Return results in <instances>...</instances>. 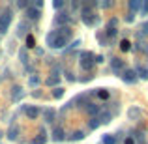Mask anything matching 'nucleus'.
<instances>
[{
    "instance_id": "7",
    "label": "nucleus",
    "mask_w": 148,
    "mask_h": 144,
    "mask_svg": "<svg viewBox=\"0 0 148 144\" xmlns=\"http://www.w3.org/2000/svg\"><path fill=\"white\" fill-rule=\"evenodd\" d=\"M64 139H66V135H64V131H62L60 129V127H56V129H54L53 131V141H64Z\"/></svg>"
},
{
    "instance_id": "20",
    "label": "nucleus",
    "mask_w": 148,
    "mask_h": 144,
    "mask_svg": "<svg viewBox=\"0 0 148 144\" xmlns=\"http://www.w3.org/2000/svg\"><path fill=\"white\" fill-rule=\"evenodd\" d=\"M101 142L103 144H114V137H112V135H103Z\"/></svg>"
},
{
    "instance_id": "17",
    "label": "nucleus",
    "mask_w": 148,
    "mask_h": 144,
    "mask_svg": "<svg viewBox=\"0 0 148 144\" xmlns=\"http://www.w3.org/2000/svg\"><path fill=\"white\" fill-rule=\"evenodd\" d=\"M83 139H84V133H83V131H75V133L69 137V141H83Z\"/></svg>"
},
{
    "instance_id": "1",
    "label": "nucleus",
    "mask_w": 148,
    "mask_h": 144,
    "mask_svg": "<svg viewBox=\"0 0 148 144\" xmlns=\"http://www.w3.org/2000/svg\"><path fill=\"white\" fill-rule=\"evenodd\" d=\"M47 43H49V47H53V49H64V45L68 43V38H62V36H58L56 32H51L47 36Z\"/></svg>"
},
{
    "instance_id": "6",
    "label": "nucleus",
    "mask_w": 148,
    "mask_h": 144,
    "mask_svg": "<svg viewBox=\"0 0 148 144\" xmlns=\"http://www.w3.org/2000/svg\"><path fill=\"white\" fill-rule=\"evenodd\" d=\"M26 15H28V19H32V21H38V19H40V10L28 8V10H26Z\"/></svg>"
},
{
    "instance_id": "14",
    "label": "nucleus",
    "mask_w": 148,
    "mask_h": 144,
    "mask_svg": "<svg viewBox=\"0 0 148 144\" xmlns=\"http://www.w3.org/2000/svg\"><path fill=\"white\" fill-rule=\"evenodd\" d=\"M56 23H58V25H66V23H69V17H68V13H58V17H56Z\"/></svg>"
},
{
    "instance_id": "30",
    "label": "nucleus",
    "mask_w": 148,
    "mask_h": 144,
    "mask_svg": "<svg viewBox=\"0 0 148 144\" xmlns=\"http://www.w3.org/2000/svg\"><path fill=\"white\" fill-rule=\"evenodd\" d=\"M98 96L105 99V97H109V92H107V90H99V92H98Z\"/></svg>"
},
{
    "instance_id": "21",
    "label": "nucleus",
    "mask_w": 148,
    "mask_h": 144,
    "mask_svg": "<svg viewBox=\"0 0 148 144\" xmlns=\"http://www.w3.org/2000/svg\"><path fill=\"white\" fill-rule=\"evenodd\" d=\"M120 49H122V51H130L131 49V43L127 40H122V41H120Z\"/></svg>"
},
{
    "instance_id": "24",
    "label": "nucleus",
    "mask_w": 148,
    "mask_h": 144,
    "mask_svg": "<svg viewBox=\"0 0 148 144\" xmlns=\"http://www.w3.org/2000/svg\"><path fill=\"white\" fill-rule=\"evenodd\" d=\"M116 25H118V19H111V21H109V25H107V28L109 30H114Z\"/></svg>"
},
{
    "instance_id": "10",
    "label": "nucleus",
    "mask_w": 148,
    "mask_h": 144,
    "mask_svg": "<svg viewBox=\"0 0 148 144\" xmlns=\"http://www.w3.org/2000/svg\"><path fill=\"white\" fill-rule=\"evenodd\" d=\"M45 141H47V137H45V131L41 129V131H40V135H38V137L32 141V144H45Z\"/></svg>"
},
{
    "instance_id": "3",
    "label": "nucleus",
    "mask_w": 148,
    "mask_h": 144,
    "mask_svg": "<svg viewBox=\"0 0 148 144\" xmlns=\"http://www.w3.org/2000/svg\"><path fill=\"white\" fill-rule=\"evenodd\" d=\"M81 58H83V62H81V64H83L84 69L92 68V64H94V60H92V58H94V54H92L90 51H88V53H83V54H81Z\"/></svg>"
},
{
    "instance_id": "9",
    "label": "nucleus",
    "mask_w": 148,
    "mask_h": 144,
    "mask_svg": "<svg viewBox=\"0 0 148 144\" xmlns=\"http://www.w3.org/2000/svg\"><path fill=\"white\" fill-rule=\"evenodd\" d=\"M141 8H143V2H141V0H131V2H130V10H131V13H135V11L141 10Z\"/></svg>"
},
{
    "instance_id": "18",
    "label": "nucleus",
    "mask_w": 148,
    "mask_h": 144,
    "mask_svg": "<svg viewBox=\"0 0 148 144\" xmlns=\"http://www.w3.org/2000/svg\"><path fill=\"white\" fill-rule=\"evenodd\" d=\"M112 69H114V71H118V69H124V62L118 60V58H116V60H112Z\"/></svg>"
},
{
    "instance_id": "4",
    "label": "nucleus",
    "mask_w": 148,
    "mask_h": 144,
    "mask_svg": "<svg viewBox=\"0 0 148 144\" xmlns=\"http://www.w3.org/2000/svg\"><path fill=\"white\" fill-rule=\"evenodd\" d=\"M122 79H124V83L131 84V83H135V81H137V73H135V71H131V69H127V71L122 75Z\"/></svg>"
},
{
    "instance_id": "19",
    "label": "nucleus",
    "mask_w": 148,
    "mask_h": 144,
    "mask_svg": "<svg viewBox=\"0 0 148 144\" xmlns=\"http://www.w3.org/2000/svg\"><path fill=\"white\" fill-rule=\"evenodd\" d=\"M43 114H45V120H47V122H53V120H54V114H56V112L49 109V111H45Z\"/></svg>"
},
{
    "instance_id": "2",
    "label": "nucleus",
    "mask_w": 148,
    "mask_h": 144,
    "mask_svg": "<svg viewBox=\"0 0 148 144\" xmlns=\"http://www.w3.org/2000/svg\"><path fill=\"white\" fill-rule=\"evenodd\" d=\"M10 25H11V11L6 10L0 15V34H6L8 28H10Z\"/></svg>"
},
{
    "instance_id": "13",
    "label": "nucleus",
    "mask_w": 148,
    "mask_h": 144,
    "mask_svg": "<svg viewBox=\"0 0 148 144\" xmlns=\"http://www.w3.org/2000/svg\"><path fill=\"white\" fill-rule=\"evenodd\" d=\"M23 94H25V92H23V88L21 86H15L13 92H11V97H13V99H21Z\"/></svg>"
},
{
    "instance_id": "29",
    "label": "nucleus",
    "mask_w": 148,
    "mask_h": 144,
    "mask_svg": "<svg viewBox=\"0 0 148 144\" xmlns=\"http://www.w3.org/2000/svg\"><path fill=\"white\" fill-rule=\"evenodd\" d=\"M26 45H28V47H34V38H32V36L26 38Z\"/></svg>"
},
{
    "instance_id": "11",
    "label": "nucleus",
    "mask_w": 148,
    "mask_h": 144,
    "mask_svg": "<svg viewBox=\"0 0 148 144\" xmlns=\"http://www.w3.org/2000/svg\"><path fill=\"white\" fill-rule=\"evenodd\" d=\"M17 137H19V127L17 126H11L10 131H8V139H11V141H13V139H17Z\"/></svg>"
},
{
    "instance_id": "23",
    "label": "nucleus",
    "mask_w": 148,
    "mask_h": 144,
    "mask_svg": "<svg viewBox=\"0 0 148 144\" xmlns=\"http://www.w3.org/2000/svg\"><path fill=\"white\" fill-rule=\"evenodd\" d=\"M19 58H21L23 64H26V62H28V56H26V49H23L21 53H19Z\"/></svg>"
},
{
    "instance_id": "34",
    "label": "nucleus",
    "mask_w": 148,
    "mask_h": 144,
    "mask_svg": "<svg viewBox=\"0 0 148 144\" xmlns=\"http://www.w3.org/2000/svg\"><path fill=\"white\" fill-rule=\"evenodd\" d=\"M0 137H2V131H0Z\"/></svg>"
},
{
    "instance_id": "31",
    "label": "nucleus",
    "mask_w": 148,
    "mask_h": 144,
    "mask_svg": "<svg viewBox=\"0 0 148 144\" xmlns=\"http://www.w3.org/2000/svg\"><path fill=\"white\" fill-rule=\"evenodd\" d=\"M143 13L148 15V0H146V2H143Z\"/></svg>"
},
{
    "instance_id": "15",
    "label": "nucleus",
    "mask_w": 148,
    "mask_h": 144,
    "mask_svg": "<svg viewBox=\"0 0 148 144\" xmlns=\"http://www.w3.org/2000/svg\"><path fill=\"white\" fill-rule=\"evenodd\" d=\"M141 109H130V118H133V120H137V118H141Z\"/></svg>"
},
{
    "instance_id": "27",
    "label": "nucleus",
    "mask_w": 148,
    "mask_h": 144,
    "mask_svg": "<svg viewBox=\"0 0 148 144\" xmlns=\"http://www.w3.org/2000/svg\"><path fill=\"white\" fill-rule=\"evenodd\" d=\"M53 6H54V10H60V8H64V2H62V0H54Z\"/></svg>"
},
{
    "instance_id": "16",
    "label": "nucleus",
    "mask_w": 148,
    "mask_h": 144,
    "mask_svg": "<svg viewBox=\"0 0 148 144\" xmlns=\"http://www.w3.org/2000/svg\"><path fill=\"white\" fill-rule=\"evenodd\" d=\"M86 111L90 112V114L96 116V114H98V111H99V107H98V105H94V103H88V105H86Z\"/></svg>"
},
{
    "instance_id": "12",
    "label": "nucleus",
    "mask_w": 148,
    "mask_h": 144,
    "mask_svg": "<svg viewBox=\"0 0 148 144\" xmlns=\"http://www.w3.org/2000/svg\"><path fill=\"white\" fill-rule=\"evenodd\" d=\"M58 81H60V75H58V73H53V75H51L45 83H47L49 86H54V84H58Z\"/></svg>"
},
{
    "instance_id": "33",
    "label": "nucleus",
    "mask_w": 148,
    "mask_h": 144,
    "mask_svg": "<svg viewBox=\"0 0 148 144\" xmlns=\"http://www.w3.org/2000/svg\"><path fill=\"white\" fill-rule=\"evenodd\" d=\"M112 2H101V8H111Z\"/></svg>"
},
{
    "instance_id": "25",
    "label": "nucleus",
    "mask_w": 148,
    "mask_h": 144,
    "mask_svg": "<svg viewBox=\"0 0 148 144\" xmlns=\"http://www.w3.org/2000/svg\"><path fill=\"white\" fill-rule=\"evenodd\" d=\"M28 83L32 84V86H36V84H40V77H38V75H32V77L28 79Z\"/></svg>"
},
{
    "instance_id": "8",
    "label": "nucleus",
    "mask_w": 148,
    "mask_h": 144,
    "mask_svg": "<svg viewBox=\"0 0 148 144\" xmlns=\"http://www.w3.org/2000/svg\"><path fill=\"white\" fill-rule=\"evenodd\" d=\"M135 73H137L141 79H145V81H148V69L146 68H143V66H139L137 69H135Z\"/></svg>"
},
{
    "instance_id": "28",
    "label": "nucleus",
    "mask_w": 148,
    "mask_h": 144,
    "mask_svg": "<svg viewBox=\"0 0 148 144\" xmlns=\"http://www.w3.org/2000/svg\"><path fill=\"white\" fill-rule=\"evenodd\" d=\"M141 34H143V36H148V23H145V25H143V30H141Z\"/></svg>"
},
{
    "instance_id": "32",
    "label": "nucleus",
    "mask_w": 148,
    "mask_h": 144,
    "mask_svg": "<svg viewBox=\"0 0 148 144\" xmlns=\"http://www.w3.org/2000/svg\"><path fill=\"white\" fill-rule=\"evenodd\" d=\"M124 144H135V141H133V139H131V137H127L126 141H124Z\"/></svg>"
},
{
    "instance_id": "22",
    "label": "nucleus",
    "mask_w": 148,
    "mask_h": 144,
    "mask_svg": "<svg viewBox=\"0 0 148 144\" xmlns=\"http://www.w3.org/2000/svg\"><path fill=\"white\" fill-rule=\"evenodd\" d=\"M64 96V88H60V86H56L53 90V97H62Z\"/></svg>"
},
{
    "instance_id": "5",
    "label": "nucleus",
    "mask_w": 148,
    "mask_h": 144,
    "mask_svg": "<svg viewBox=\"0 0 148 144\" xmlns=\"http://www.w3.org/2000/svg\"><path fill=\"white\" fill-rule=\"evenodd\" d=\"M26 116H28V120H36L38 116H40V109L28 107V109H26Z\"/></svg>"
},
{
    "instance_id": "26",
    "label": "nucleus",
    "mask_w": 148,
    "mask_h": 144,
    "mask_svg": "<svg viewBox=\"0 0 148 144\" xmlns=\"http://www.w3.org/2000/svg\"><path fill=\"white\" fill-rule=\"evenodd\" d=\"M99 124H101V120H99V118H92V122H90V127H92V129H96V127H98Z\"/></svg>"
}]
</instances>
